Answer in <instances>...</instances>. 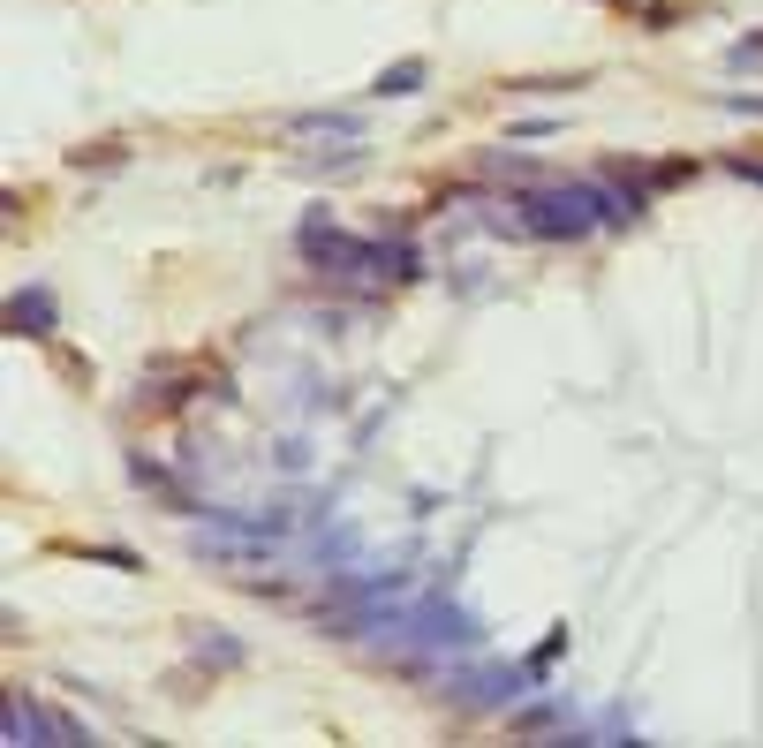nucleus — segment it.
Listing matches in <instances>:
<instances>
[{"instance_id":"nucleus-1","label":"nucleus","mask_w":763,"mask_h":748,"mask_svg":"<svg viewBox=\"0 0 763 748\" xmlns=\"http://www.w3.org/2000/svg\"><path fill=\"white\" fill-rule=\"evenodd\" d=\"M416 84H424V68H416V61H401V68L378 76V91H416Z\"/></svg>"}]
</instances>
